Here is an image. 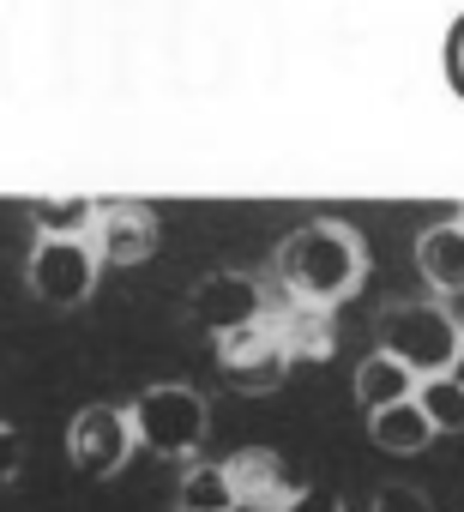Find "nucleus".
I'll return each instance as SVG.
<instances>
[{"label": "nucleus", "instance_id": "obj_1", "mask_svg": "<svg viewBox=\"0 0 464 512\" xmlns=\"http://www.w3.org/2000/svg\"><path fill=\"white\" fill-rule=\"evenodd\" d=\"M272 278H278V290H290V302L332 314L368 278V241H362V229H350L338 217H314L278 241Z\"/></svg>", "mask_w": 464, "mask_h": 512}, {"label": "nucleus", "instance_id": "obj_2", "mask_svg": "<svg viewBox=\"0 0 464 512\" xmlns=\"http://www.w3.org/2000/svg\"><path fill=\"white\" fill-rule=\"evenodd\" d=\"M380 350L404 362L416 380H440L464 362V326L446 302H398L380 314Z\"/></svg>", "mask_w": 464, "mask_h": 512}, {"label": "nucleus", "instance_id": "obj_3", "mask_svg": "<svg viewBox=\"0 0 464 512\" xmlns=\"http://www.w3.org/2000/svg\"><path fill=\"white\" fill-rule=\"evenodd\" d=\"M127 416H133L139 446H151L157 458H193V452L205 446V434H211V404H205V392L187 386V380H157V386H145V392L127 404Z\"/></svg>", "mask_w": 464, "mask_h": 512}, {"label": "nucleus", "instance_id": "obj_4", "mask_svg": "<svg viewBox=\"0 0 464 512\" xmlns=\"http://www.w3.org/2000/svg\"><path fill=\"white\" fill-rule=\"evenodd\" d=\"M187 320L223 344V338H236V332L272 320V314H266V284H260L254 272H211V278L193 284V296H187Z\"/></svg>", "mask_w": 464, "mask_h": 512}, {"label": "nucleus", "instance_id": "obj_5", "mask_svg": "<svg viewBox=\"0 0 464 512\" xmlns=\"http://www.w3.org/2000/svg\"><path fill=\"white\" fill-rule=\"evenodd\" d=\"M97 272H103V260H97L91 241H37L31 260H25V284H31V296L49 302V308H79V302H91Z\"/></svg>", "mask_w": 464, "mask_h": 512}, {"label": "nucleus", "instance_id": "obj_6", "mask_svg": "<svg viewBox=\"0 0 464 512\" xmlns=\"http://www.w3.org/2000/svg\"><path fill=\"white\" fill-rule=\"evenodd\" d=\"M133 446H139V434L121 404H85L67 428V458L79 476H115L133 458Z\"/></svg>", "mask_w": 464, "mask_h": 512}, {"label": "nucleus", "instance_id": "obj_7", "mask_svg": "<svg viewBox=\"0 0 464 512\" xmlns=\"http://www.w3.org/2000/svg\"><path fill=\"white\" fill-rule=\"evenodd\" d=\"M223 470H229V488H236V506L242 512H284L302 494V482L290 476V464L272 446H242Z\"/></svg>", "mask_w": 464, "mask_h": 512}, {"label": "nucleus", "instance_id": "obj_8", "mask_svg": "<svg viewBox=\"0 0 464 512\" xmlns=\"http://www.w3.org/2000/svg\"><path fill=\"white\" fill-rule=\"evenodd\" d=\"M217 362H223V374L236 380L242 392H272L290 374V356L278 344V320H260V326H248L236 338H223L217 344Z\"/></svg>", "mask_w": 464, "mask_h": 512}, {"label": "nucleus", "instance_id": "obj_9", "mask_svg": "<svg viewBox=\"0 0 464 512\" xmlns=\"http://www.w3.org/2000/svg\"><path fill=\"white\" fill-rule=\"evenodd\" d=\"M91 247L103 266H145L157 253V217L145 205H103Z\"/></svg>", "mask_w": 464, "mask_h": 512}, {"label": "nucleus", "instance_id": "obj_10", "mask_svg": "<svg viewBox=\"0 0 464 512\" xmlns=\"http://www.w3.org/2000/svg\"><path fill=\"white\" fill-rule=\"evenodd\" d=\"M416 272L434 296H464V217H446V223H428L422 241H416Z\"/></svg>", "mask_w": 464, "mask_h": 512}, {"label": "nucleus", "instance_id": "obj_11", "mask_svg": "<svg viewBox=\"0 0 464 512\" xmlns=\"http://www.w3.org/2000/svg\"><path fill=\"white\" fill-rule=\"evenodd\" d=\"M278 344H284L290 368H296V362H332V350H338L332 314H326V308H302V302H290V308L278 314Z\"/></svg>", "mask_w": 464, "mask_h": 512}, {"label": "nucleus", "instance_id": "obj_12", "mask_svg": "<svg viewBox=\"0 0 464 512\" xmlns=\"http://www.w3.org/2000/svg\"><path fill=\"white\" fill-rule=\"evenodd\" d=\"M25 217H31L37 241H91L103 205H97V199H79V193H73V199H31Z\"/></svg>", "mask_w": 464, "mask_h": 512}, {"label": "nucleus", "instance_id": "obj_13", "mask_svg": "<svg viewBox=\"0 0 464 512\" xmlns=\"http://www.w3.org/2000/svg\"><path fill=\"white\" fill-rule=\"evenodd\" d=\"M416 386H422V380H416L404 362H392L386 350H374V356L356 368V404H362L368 416H380V410H392V404H410Z\"/></svg>", "mask_w": 464, "mask_h": 512}, {"label": "nucleus", "instance_id": "obj_14", "mask_svg": "<svg viewBox=\"0 0 464 512\" xmlns=\"http://www.w3.org/2000/svg\"><path fill=\"white\" fill-rule=\"evenodd\" d=\"M368 434H374L380 452H422V446L434 440V422H428L422 404L410 398V404H392V410L368 416Z\"/></svg>", "mask_w": 464, "mask_h": 512}, {"label": "nucleus", "instance_id": "obj_15", "mask_svg": "<svg viewBox=\"0 0 464 512\" xmlns=\"http://www.w3.org/2000/svg\"><path fill=\"white\" fill-rule=\"evenodd\" d=\"M175 512H242L236 488H229L223 464H187L181 488H175Z\"/></svg>", "mask_w": 464, "mask_h": 512}, {"label": "nucleus", "instance_id": "obj_16", "mask_svg": "<svg viewBox=\"0 0 464 512\" xmlns=\"http://www.w3.org/2000/svg\"><path fill=\"white\" fill-rule=\"evenodd\" d=\"M416 404H422V416L434 422V434H458V428H464V380H458V374L422 380V386H416Z\"/></svg>", "mask_w": 464, "mask_h": 512}, {"label": "nucleus", "instance_id": "obj_17", "mask_svg": "<svg viewBox=\"0 0 464 512\" xmlns=\"http://www.w3.org/2000/svg\"><path fill=\"white\" fill-rule=\"evenodd\" d=\"M368 512H434V506H428L422 488H410V482H386V488H374Z\"/></svg>", "mask_w": 464, "mask_h": 512}, {"label": "nucleus", "instance_id": "obj_18", "mask_svg": "<svg viewBox=\"0 0 464 512\" xmlns=\"http://www.w3.org/2000/svg\"><path fill=\"white\" fill-rule=\"evenodd\" d=\"M19 464H25V446H19V434H13L7 422H0V488L19 476Z\"/></svg>", "mask_w": 464, "mask_h": 512}, {"label": "nucleus", "instance_id": "obj_19", "mask_svg": "<svg viewBox=\"0 0 464 512\" xmlns=\"http://www.w3.org/2000/svg\"><path fill=\"white\" fill-rule=\"evenodd\" d=\"M284 512H344V506H338V494H332V488H302Z\"/></svg>", "mask_w": 464, "mask_h": 512}, {"label": "nucleus", "instance_id": "obj_20", "mask_svg": "<svg viewBox=\"0 0 464 512\" xmlns=\"http://www.w3.org/2000/svg\"><path fill=\"white\" fill-rule=\"evenodd\" d=\"M452 79H458V85H464V25H458V31H452Z\"/></svg>", "mask_w": 464, "mask_h": 512}, {"label": "nucleus", "instance_id": "obj_21", "mask_svg": "<svg viewBox=\"0 0 464 512\" xmlns=\"http://www.w3.org/2000/svg\"><path fill=\"white\" fill-rule=\"evenodd\" d=\"M452 374H458V380H464V362H458V368H452Z\"/></svg>", "mask_w": 464, "mask_h": 512}, {"label": "nucleus", "instance_id": "obj_22", "mask_svg": "<svg viewBox=\"0 0 464 512\" xmlns=\"http://www.w3.org/2000/svg\"><path fill=\"white\" fill-rule=\"evenodd\" d=\"M458 217H464V211H458Z\"/></svg>", "mask_w": 464, "mask_h": 512}]
</instances>
